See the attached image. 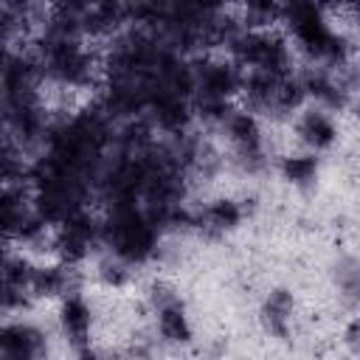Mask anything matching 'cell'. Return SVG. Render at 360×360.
Here are the masks:
<instances>
[{
    "label": "cell",
    "instance_id": "cell-11",
    "mask_svg": "<svg viewBox=\"0 0 360 360\" xmlns=\"http://www.w3.org/2000/svg\"><path fill=\"white\" fill-rule=\"evenodd\" d=\"M340 343L346 346L349 354H360V323H357V315L346 318L343 332H340Z\"/></svg>",
    "mask_w": 360,
    "mask_h": 360
},
{
    "label": "cell",
    "instance_id": "cell-10",
    "mask_svg": "<svg viewBox=\"0 0 360 360\" xmlns=\"http://www.w3.org/2000/svg\"><path fill=\"white\" fill-rule=\"evenodd\" d=\"M143 301H146V309L155 312V309H160V307H169V304H174V301H183V298H180L177 287H174L169 278H152V281L146 284V290H143Z\"/></svg>",
    "mask_w": 360,
    "mask_h": 360
},
{
    "label": "cell",
    "instance_id": "cell-9",
    "mask_svg": "<svg viewBox=\"0 0 360 360\" xmlns=\"http://www.w3.org/2000/svg\"><path fill=\"white\" fill-rule=\"evenodd\" d=\"M155 124L158 129H163L166 135H177L186 132L188 124L194 121V110H191V98L183 93H163L155 98Z\"/></svg>",
    "mask_w": 360,
    "mask_h": 360
},
{
    "label": "cell",
    "instance_id": "cell-2",
    "mask_svg": "<svg viewBox=\"0 0 360 360\" xmlns=\"http://www.w3.org/2000/svg\"><path fill=\"white\" fill-rule=\"evenodd\" d=\"M56 326L76 354H96V349L90 346L93 326H96V309L87 298V292L68 295V298L56 301Z\"/></svg>",
    "mask_w": 360,
    "mask_h": 360
},
{
    "label": "cell",
    "instance_id": "cell-12",
    "mask_svg": "<svg viewBox=\"0 0 360 360\" xmlns=\"http://www.w3.org/2000/svg\"><path fill=\"white\" fill-rule=\"evenodd\" d=\"M14 53H17V48H14L11 42H6V39H0V79H3V73L8 70V65H11V59H14Z\"/></svg>",
    "mask_w": 360,
    "mask_h": 360
},
{
    "label": "cell",
    "instance_id": "cell-7",
    "mask_svg": "<svg viewBox=\"0 0 360 360\" xmlns=\"http://www.w3.org/2000/svg\"><path fill=\"white\" fill-rule=\"evenodd\" d=\"M155 315V338L166 346H188L194 340V326L191 318L183 307V301H174L169 307H160L152 312Z\"/></svg>",
    "mask_w": 360,
    "mask_h": 360
},
{
    "label": "cell",
    "instance_id": "cell-8",
    "mask_svg": "<svg viewBox=\"0 0 360 360\" xmlns=\"http://www.w3.org/2000/svg\"><path fill=\"white\" fill-rule=\"evenodd\" d=\"M278 174L281 180H287L292 188L298 191H307L318 183L321 177V155L318 152H309V149H301V152H287L278 158Z\"/></svg>",
    "mask_w": 360,
    "mask_h": 360
},
{
    "label": "cell",
    "instance_id": "cell-5",
    "mask_svg": "<svg viewBox=\"0 0 360 360\" xmlns=\"http://www.w3.org/2000/svg\"><path fill=\"white\" fill-rule=\"evenodd\" d=\"M90 281L104 290V292H127L135 284V264H129L127 259H121L118 253L101 248L93 259H90Z\"/></svg>",
    "mask_w": 360,
    "mask_h": 360
},
{
    "label": "cell",
    "instance_id": "cell-4",
    "mask_svg": "<svg viewBox=\"0 0 360 360\" xmlns=\"http://www.w3.org/2000/svg\"><path fill=\"white\" fill-rule=\"evenodd\" d=\"M0 354L14 360L45 354L42 326L31 321H0Z\"/></svg>",
    "mask_w": 360,
    "mask_h": 360
},
{
    "label": "cell",
    "instance_id": "cell-6",
    "mask_svg": "<svg viewBox=\"0 0 360 360\" xmlns=\"http://www.w3.org/2000/svg\"><path fill=\"white\" fill-rule=\"evenodd\" d=\"M292 318H295V295L290 287H273L259 309V321L264 326L267 335L273 338H290L292 329Z\"/></svg>",
    "mask_w": 360,
    "mask_h": 360
},
{
    "label": "cell",
    "instance_id": "cell-3",
    "mask_svg": "<svg viewBox=\"0 0 360 360\" xmlns=\"http://www.w3.org/2000/svg\"><path fill=\"white\" fill-rule=\"evenodd\" d=\"M245 205L242 200H233V197H214L211 202H205L197 214H194V222L191 228L200 231L205 239H222L228 233H233L242 222H245Z\"/></svg>",
    "mask_w": 360,
    "mask_h": 360
},
{
    "label": "cell",
    "instance_id": "cell-1",
    "mask_svg": "<svg viewBox=\"0 0 360 360\" xmlns=\"http://www.w3.org/2000/svg\"><path fill=\"white\" fill-rule=\"evenodd\" d=\"M290 121H292V135H295L301 149L323 155V152L335 149L338 141H340L338 115L323 110V107H318V104H312V101H307Z\"/></svg>",
    "mask_w": 360,
    "mask_h": 360
}]
</instances>
